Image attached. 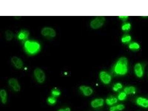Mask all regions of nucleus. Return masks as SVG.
I'll list each match as a JSON object with an SVG mask.
<instances>
[{
	"label": "nucleus",
	"instance_id": "nucleus-11",
	"mask_svg": "<svg viewBox=\"0 0 148 111\" xmlns=\"http://www.w3.org/2000/svg\"><path fill=\"white\" fill-rule=\"evenodd\" d=\"M104 100L102 98H97L92 100L91 103V106L93 108H97L103 106Z\"/></svg>",
	"mask_w": 148,
	"mask_h": 111
},
{
	"label": "nucleus",
	"instance_id": "nucleus-7",
	"mask_svg": "<svg viewBox=\"0 0 148 111\" xmlns=\"http://www.w3.org/2000/svg\"><path fill=\"white\" fill-rule=\"evenodd\" d=\"M99 77L102 82L104 84H109L112 81V76L106 71H102L100 72L99 73Z\"/></svg>",
	"mask_w": 148,
	"mask_h": 111
},
{
	"label": "nucleus",
	"instance_id": "nucleus-9",
	"mask_svg": "<svg viewBox=\"0 0 148 111\" xmlns=\"http://www.w3.org/2000/svg\"><path fill=\"white\" fill-rule=\"evenodd\" d=\"M12 64L17 69H21L23 67V61L19 58L17 56H13L11 59Z\"/></svg>",
	"mask_w": 148,
	"mask_h": 111
},
{
	"label": "nucleus",
	"instance_id": "nucleus-2",
	"mask_svg": "<svg viewBox=\"0 0 148 111\" xmlns=\"http://www.w3.org/2000/svg\"><path fill=\"white\" fill-rule=\"evenodd\" d=\"M25 47L29 53L34 54L39 51L40 46L38 42L28 40L25 43Z\"/></svg>",
	"mask_w": 148,
	"mask_h": 111
},
{
	"label": "nucleus",
	"instance_id": "nucleus-3",
	"mask_svg": "<svg viewBox=\"0 0 148 111\" xmlns=\"http://www.w3.org/2000/svg\"><path fill=\"white\" fill-rule=\"evenodd\" d=\"M106 18L103 16L96 17L91 21L90 26L93 29H97L102 27L105 23Z\"/></svg>",
	"mask_w": 148,
	"mask_h": 111
},
{
	"label": "nucleus",
	"instance_id": "nucleus-8",
	"mask_svg": "<svg viewBox=\"0 0 148 111\" xmlns=\"http://www.w3.org/2000/svg\"><path fill=\"white\" fill-rule=\"evenodd\" d=\"M134 72L137 77L140 78L143 77L144 73V67L141 63H136L134 66Z\"/></svg>",
	"mask_w": 148,
	"mask_h": 111
},
{
	"label": "nucleus",
	"instance_id": "nucleus-23",
	"mask_svg": "<svg viewBox=\"0 0 148 111\" xmlns=\"http://www.w3.org/2000/svg\"><path fill=\"white\" fill-rule=\"evenodd\" d=\"M47 101L50 105H54L56 103V97H54L53 96H50L47 98Z\"/></svg>",
	"mask_w": 148,
	"mask_h": 111
},
{
	"label": "nucleus",
	"instance_id": "nucleus-17",
	"mask_svg": "<svg viewBox=\"0 0 148 111\" xmlns=\"http://www.w3.org/2000/svg\"><path fill=\"white\" fill-rule=\"evenodd\" d=\"M29 32L26 30H23L21 31L18 34V38L20 40H24L28 37Z\"/></svg>",
	"mask_w": 148,
	"mask_h": 111
},
{
	"label": "nucleus",
	"instance_id": "nucleus-27",
	"mask_svg": "<svg viewBox=\"0 0 148 111\" xmlns=\"http://www.w3.org/2000/svg\"><path fill=\"white\" fill-rule=\"evenodd\" d=\"M58 111H71V109L67 107L64 108V109H60Z\"/></svg>",
	"mask_w": 148,
	"mask_h": 111
},
{
	"label": "nucleus",
	"instance_id": "nucleus-25",
	"mask_svg": "<svg viewBox=\"0 0 148 111\" xmlns=\"http://www.w3.org/2000/svg\"><path fill=\"white\" fill-rule=\"evenodd\" d=\"M127 95L125 92H120L118 96V99L120 101L125 100L127 97Z\"/></svg>",
	"mask_w": 148,
	"mask_h": 111
},
{
	"label": "nucleus",
	"instance_id": "nucleus-10",
	"mask_svg": "<svg viewBox=\"0 0 148 111\" xmlns=\"http://www.w3.org/2000/svg\"><path fill=\"white\" fill-rule=\"evenodd\" d=\"M79 90L86 96H89L93 93V90L91 87L85 85H82L79 87Z\"/></svg>",
	"mask_w": 148,
	"mask_h": 111
},
{
	"label": "nucleus",
	"instance_id": "nucleus-15",
	"mask_svg": "<svg viewBox=\"0 0 148 111\" xmlns=\"http://www.w3.org/2000/svg\"><path fill=\"white\" fill-rule=\"evenodd\" d=\"M124 90L127 95L135 94L136 93V88L133 86L125 87Z\"/></svg>",
	"mask_w": 148,
	"mask_h": 111
},
{
	"label": "nucleus",
	"instance_id": "nucleus-18",
	"mask_svg": "<svg viewBox=\"0 0 148 111\" xmlns=\"http://www.w3.org/2000/svg\"><path fill=\"white\" fill-rule=\"evenodd\" d=\"M125 109V106L123 104H118L116 106L111 107L110 108V111H121Z\"/></svg>",
	"mask_w": 148,
	"mask_h": 111
},
{
	"label": "nucleus",
	"instance_id": "nucleus-20",
	"mask_svg": "<svg viewBox=\"0 0 148 111\" xmlns=\"http://www.w3.org/2000/svg\"><path fill=\"white\" fill-rule=\"evenodd\" d=\"M106 102L108 105L112 106L117 103V99L115 97H111L107 98Z\"/></svg>",
	"mask_w": 148,
	"mask_h": 111
},
{
	"label": "nucleus",
	"instance_id": "nucleus-21",
	"mask_svg": "<svg viewBox=\"0 0 148 111\" xmlns=\"http://www.w3.org/2000/svg\"><path fill=\"white\" fill-rule=\"evenodd\" d=\"M14 35L13 33L10 30H8L5 32V37L6 39L8 41L12 40L14 38Z\"/></svg>",
	"mask_w": 148,
	"mask_h": 111
},
{
	"label": "nucleus",
	"instance_id": "nucleus-26",
	"mask_svg": "<svg viewBox=\"0 0 148 111\" xmlns=\"http://www.w3.org/2000/svg\"><path fill=\"white\" fill-rule=\"evenodd\" d=\"M119 18L121 21H126L129 18V16H119Z\"/></svg>",
	"mask_w": 148,
	"mask_h": 111
},
{
	"label": "nucleus",
	"instance_id": "nucleus-22",
	"mask_svg": "<svg viewBox=\"0 0 148 111\" xmlns=\"http://www.w3.org/2000/svg\"><path fill=\"white\" fill-rule=\"evenodd\" d=\"M61 93V92L57 88H53L51 92L52 96H53L55 97H59L60 96Z\"/></svg>",
	"mask_w": 148,
	"mask_h": 111
},
{
	"label": "nucleus",
	"instance_id": "nucleus-13",
	"mask_svg": "<svg viewBox=\"0 0 148 111\" xmlns=\"http://www.w3.org/2000/svg\"><path fill=\"white\" fill-rule=\"evenodd\" d=\"M0 96L2 103L6 104L7 101L8 95L7 92L5 89H2L0 91Z\"/></svg>",
	"mask_w": 148,
	"mask_h": 111
},
{
	"label": "nucleus",
	"instance_id": "nucleus-1",
	"mask_svg": "<svg viewBox=\"0 0 148 111\" xmlns=\"http://www.w3.org/2000/svg\"><path fill=\"white\" fill-rule=\"evenodd\" d=\"M128 60L125 57H121L116 62L113 66V71L116 75L124 76L129 71Z\"/></svg>",
	"mask_w": 148,
	"mask_h": 111
},
{
	"label": "nucleus",
	"instance_id": "nucleus-6",
	"mask_svg": "<svg viewBox=\"0 0 148 111\" xmlns=\"http://www.w3.org/2000/svg\"><path fill=\"white\" fill-rule=\"evenodd\" d=\"M9 86L14 92H18L21 90L20 84L18 80L14 78H11L8 81Z\"/></svg>",
	"mask_w": 148,
	"mask_h": 111
},
{
	"label": "nucleus",
	"instance_id": "nucleus-14",
	"mask_svg": "<svg viewBox=\"0 0 148 111\" xmlns=\"http://www.w3.org/2000/svg\"><path fill=\"white\" fill-rule=\"evenodd\" d=\"M128 47L130 49L133 51H138L140 48V44L137 42H130Z\"/></svg>",
	"mask_w": 148,
	"mask_h": 111
},
{
	"label": "nucleus",
	"instance_id": "nucleus-24",
	"mask_svg": "<svg viewBox=\"0 0 148 111\" xmlns=\"http://www.w3.org/2000/svg\"><path fill=\"white\" fill-rule=\"evenodd\" d=\"M123 88L122 84L120 83H117L114 84L113 87V90L115 92H117L119 90Z\"/></svg>",
	"mask_w": 148,
	"mask_h": 111
},
{
	"label": "nucleus",
	"instance_id": "nucleus-16",
	"mask_svg": "<svg viewBox=\"0 0 148 111\" xmlns=\"http://www.w3.org/2000/svg\"><path fill=\"white\" fill-rule=\"evenodd\" d=\"M132 37L129 34H126L123 36L121 38V42L124 44H127L130 43L131 41Z\"/></svg>",
	"mask_w": 148,
	"mask_h": 111
},
{
	"label": "nucleus",
	"instance_id": "nucleus-5",
	"mask_svg": "<svg viewBox=\"0 0 148 111\" xmlns=\"http://www.w3.org/2000/svg\"><path fill=\"white\" fill-rule=\"evenodd\" d=\"M41 34L43 36L49 38H54L56 36L55 30L52 27H45L43 28L41 31Z\"/></svg>",
	"mask_w": 148,
	"mask_h": 111
},
{
	"label": "nucleus",
	"instance_id": "nucleus-19",
	"mask_svg": "<svg viewBox=\"0 0 148 111\" xmlns=\"http://www.w3.org/2000/svg\"><path fill=\"white\" fill-rule=\"evenodd\" d=\"M132 25L129 22H125L121 26V30L124 32H128L131 29Z\"/></svg>",
	"mask_w": 148,
	"mask_h": 111
},
{
	"label": "nucleus",
	"instance_id": "nucleus-4",
	"mask_svg": "<svg viewBox=\"0 0 148 111\" xmlns=\"http://www.w3.org/2000/svg\"><path fill=\"white\" fill-rule=\"evenodd\" d=\"M34 76L38 83L42 84L46 80V75L43 70L37 68L34 70Z\"/></svg>",
	"mask_w": 148,
	"mask_h": 111
},
{
	"label": "nucleus",
	"instance_id": "nucleus-12",
	"mask_svg": "<svg viewBox=\"0 0 148 111\" xmlns=\"http://www.w3.org/2000/svg\"><path fill=\"white\" fill-rule=\"evenodd\" d=\"M136 102L137 105L144 108H148V100L145 98L139 97L137 98Z\"/></svg>",
	"mask_w": 148,
	"mask_h": 111
}]
</instances>
